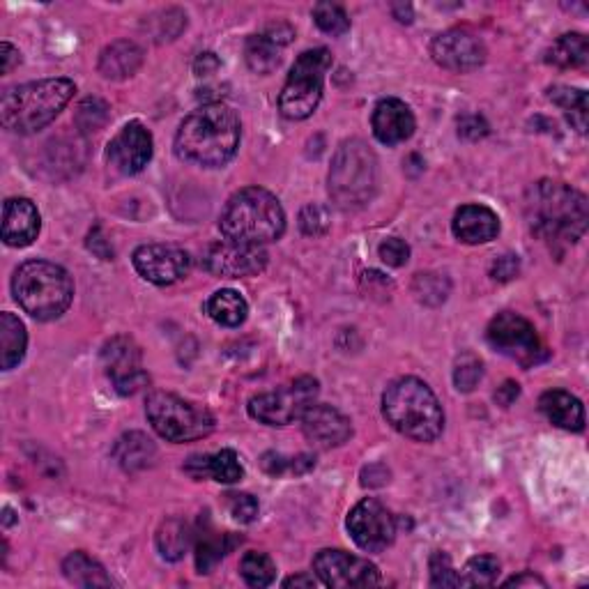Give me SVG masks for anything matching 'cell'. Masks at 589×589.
Listing matches in <instances>:
<instances>
[{
	"label": "cell",
	"instance_id": "cell-1",
	"mask_svg": "<svg viewBox=\"0 0 589 589\" xmlns=\"http://www.w3.org/2000/svg\"><path fill=\"white\" fill-rule=\"evenodd\" d=\"M525 214L532 233L553 249L576 244L589 224L585 194L557 180H541L530 189Z\"/></svg>",
	"mask_w": 589,
	"mask_h": 589
},
{
	"label": "cell",
	"instance_id": "cell-2",
	"mask_svg": "<svg viewBox=\"0 0 589 589\" xmlns=\"http://www.w3.org/2000/svg\"><path fill=\"white\" fill-rule=\"evenodd\" d=\"M242 139V122L231 106L214 102L196 109L182 120L175 134L180 159L203 168L226 166L235 157Z\"/></svg>",
	"mask_w": 589,
	"mask_h": 589
},
{
	"label": "cell",
	"instance_id": "cell-3",
	"mask_svg": "<svg viewBox=\"0 0 589 589\" xmlns=\"http://www.w3.org/2000/svg\"><path fill=\"white\" fill-rule=\"evenodd\" d=\"M76 93L70 79H42L5 90L0 99V122L12 134H37L60 116Z\"/></svg>",
	"mask_w": 589,
	"mask_h": 589
},
{
	"label": "cell",
	"instance_id": "cell-4",
	"mask_svg": "<svg viewBox=\"0 0 589 589\" xmlns=\"http://www.w3.org/2000/svg\"><path fill=\"white\" fill-rule=\"evenodd\" d=\"M219 231L226 240L263 247L277 242L286 231V212L267 189L244 187L226 201L219 214Z\"/></svg>",
	"mask_w": 589,
	"mask_h": 589
},
{
	"label": "cell",
	"instance_id": "cell-5",
	"mask_svg": "<svg viewBox=\"0 0 589 589\" xmlns=\"http://www.w3.org/2000/svg\"><path fill=\"white\" fill-rule=\"evenodd\" d=\"M382 415L401 435L417 442H433L445 428V412L433 389L419 378H399L382 396Z\"/></svg>",
	"mask_w": 589,
	"mask_h": 589
},
{
	"label": "cell",
	"instance_id": "cell-6",
	"mask_svg": "<svg viewBox=\"0 0 589 589\" xmlns=\"http://www.w3.org/2000/svg\"><path fill=\"white\" fill-rule=\"evenodd\" d=\"M12 295L30 318L56 320L70 309L74 281L67 270L49 260H28L14 272Z\"/></svg>",
	"mask_w": 589,
	"mask_h": 589
},
{
	"label": "cell",
	"instance_id": "cell-7",
	"mask_svg": "<svg viewBox=\"0 0 589 589\" xmlns=\"http://www.w3.org/2000/svg\"><path fill=\"white\" fill-rule=\"evenodd\" d=\"M378 189V159L362 139L343 141L330 168V196L336 208L359 210Z\"/></svg>",
	"mask_w": 589,
	"mask_h": 589
},
{
	"label": "cell",
	"instance_id": "cell-8",
	"mask_svg": "<svg viewBox=\"0 0 589 589\" xmlns=\"http://www.w3.org/2000/svg\"><path fill=\"white\" fill-rule=\"evenodd\" d=\"M145 415L152 428L175 445L208 438L214 428V417L208 408L168 392L150 394L145 401Z\"/></svg>",
	"mask_w": 589,
	"mask_h": 589
},
{
	"label": "cell",
	"instance_id": "cell-9",
	"mask_svg": "<svg viewBox=\"0 0 589 589\" xmlns=\"http://www.w3.org/2000/svg\"><path fill=\"white\" fill-rule=\"evenodd\" d=\"M332 67V53L327 49L304 51L295 60L288 74L286 86L281 90L279 109L288 120H307L318 109L323 99L325 74Z\"/></svg>",
	"mask_w": 589,
	"mask_h": 589
},
{
	"label": "cell",
	"instance_id": "cell-10",
	"mask_svg": "<svg viewBox=\"0 0 589 589\" xmlns=\"http://www.w3.org/2000/svg\"><path fill=\"white\" fill-rule=\"evenodd\" d=\"M318 396V380L302 376L277 392L258 394L249 401V415L265 426H288L300 419Z\"/></svg>",
	"mask_w": 589,
	"mask_h": 589
},
{
	"label": "cell",
	"instance_id": "cell-11",
	"mask_svg": "<svg viewBox=\"0 0 589 589\" xmlns=\"http://www.w3.org/2000/svg\"><path fill=\"white\" fill-rule=\"evenodd\" d=\"M486 339L497 353L523 366H534L546 357L534 325L518 313H497L488 325Z\"/></svg>",
	"mask_w": 589,
	"mask_h": 589
},
{
	"label": "cell",
	"instance_id": "cell-12",
	"mask_svg": "<svg viewBox=\"0 0 589 589\" xmlns=\"http://www.w3.org/2000/svg\"><path fill=\"white\" fill-rule=\"evenodd\" d=\"M313 571H316L320 583L327 587H376L382 583L376 564L364 560V557L350 555L346 550H320L313 557Z\"/></svg>",
	"mask_w": 589,
	"mask_h": 589
},
{
	"label": "cell",
	"instance_id": "cell-13",
	"mask_svg": "<svg viewBox=\"0 0 589 589\" xmlns=\"http://www.w3.org/2000/svg\"><path fill=\"white\" fill-rule=\"evenodd\" d=\"M203 267L221 279L258 277L267 267V251L258 244L219 240L205 249Z\"/></svg>",
	"mask_w": 589,
	"mask_h": 589
},
{
	"label": "cell",
	"instance_id": "cell-14",
	"mask_svg": "<svg viewBox=\"0 0 589 589\" xmlns=\"http://www.w3.org/2000/svg\"><path fill=\"white\" fill-rule=\"evenodd\" d=\"M348 532L359 548L366 553H382L394 543L396 518L385 504L366 497L357 502L348 514Z\"/></svg>",
	"mask_w": 589,
	"mask_h": 589
},
{
	"label": "cell",
	"instance_id": "cell-15",
	"mask_svg": "<svg viewBox=\"0 0 589 589\" xmlns=\"http://www.w3.org/2000/svg\"><path fill=\"white\" fill-rule=\"evenodd\" d=\"M102 366L122 396L136 394L148 385V373L143 371V355L129 336H113L102 348Z\"/></svg>",
	"mask_w": 589,
	"mask_h": 589
},
{
	"label": "cell",
	"instance_id": "cell-16",
	"mask_svg": "<svg viewBox=\"0 0 589 589\" xmlns=\"http://www.w3.org/2000/svg\"><path fill=\"white\" fill-rule=\"evenodd\" d=\"M132 263L136 272L155 286L178 283L191 270V256L175 244H143L134 251Z\"/></svg>",
	"mask_w": 589,
	"mask_h": 589
},
{
	"label": "cell",
	"instance_id": "cell-17",
	"mask_svg": "<svg viewBox=\"0 0 589 589\" xmlns=\"http://www.w3.org/2000/svg\"><path fill=\"white\" fill-rule=\"evenodd\" d=\"M431 58L451 72H472L486 63V44L468 28H451L431 42Z\"/></svg>",
	"mask_w": 589,
	"mask_h": 589
},
{
	"label": "cell",
	"instance_id": "cell-18",
	"mask_svg": "<svg viewBox=\"0 0 589 589\" xmlns=\"http://www.w3.org/2000/svg\"><path fill=\"white\" fill-rule=\"evenodd\" d=\"M152 134L143 122L134 120L120 129L109 143L106 159L122 175H136L141 173L152 159Z\"/></svg>",
	"mask_w": 589,
	"mask_h": 589
},
{
	"label": "cell",
	"instance_id": "cell-19",
	"mask_svg": "<svg viewBox=\"0 0 589 589\" xmlns=\"http://www.w3.org/2000/svg\"><path fill=\"white\" fill-rule=\"evenodd\" d=\"M302 431L311 445L318 449H332L346 445L353 435V424L332 405L313 403L302 415Z\"/></svg>",
	"mask_w": 589,
	"mask_h": 589
},
{
	"label": "cell",
	"instance_id": "cell-20",
	"mask_svg": "<svg viewBox=\"0 0 589 589\" xmlns=\"http://www.w3.org/2000/svg\"><path fill=\"white\" fill-rule=\"evenodd\" d=\"M40 212L30 198H7L3 203V242L7 247H30L40 235Z\"/></svg>",
	"mask_w": 589,
	"mask_h": 589
},
{
	"label": "cell",
	"instance_id": "cell-21",
	"mask_svg": "<svg viewBox=\"0 0 589 589\" xmlns=\"http://www.w3.org/2000/svg\"><path fill=\"white\" fill-rule=\"evenodd\" d=\"M376 139L385 145H399L415 134V116L410 106L396 97H387L376 104L371 118Z\"/></svg>",
	"mask_w": 589,
	"mask_h": 589
},
{
	"label": "cell",
	"instance_id": "cell-22",
	"mask_svg": "<svg viewBox=\"0 0 589 589\" xmlns=\"http://www.w3.org/2000/svg\"><path fill=\"white\" fill-rule=\"evenodd\" d=\"M451 231L465 244H486L500 233V217L486 205H463L454 214Z\"/></svg>",
	"mask_w": 589,
	"mask_h": 589
},
{
	"label": "cell",
	"instance_id": "cell-23",
	"mask_svg": "<svg viewBox=\"0 0 589 589\" xmlns=\"http://www.w3.org/2000/svg\"><path fill=\"white\" fill-rule=\"evenodd\" d=\"M539 410L548 417L550 424L564 428V431L580 433L585 428L583 403L573 394L564 392V389H548V392H543L539 399Z\"/></svg>",
	"mask_w": 589,
	"mask_h": 589
},
{
	"label": "cell",
	"instance_id": "cell-24",
	"mask_svg": "<svg viewBox=\"0 0 589 589\" xmlns=\"http://www.w3.org/2000/svg\"><path fill=\"white\" fill-rule=\"evenodd\" d=\"M141 65H143V49L139 47V44L129 40H118L109 44V47H104V51L99 53L97 70L104 79L122 81L139 72Z\"/></svg>",
	"mask_w": 589,
	"mask_h": 589
},
{
	"label": "cell",
	"instance_id": "cell-25",
	"mask_svg": "<svg viewBox=\"0 0 589 589\" xmlns=\"http://www.w3.org/2000/svg\"><path fill=\"white\" fill-rule=\"evenodd\" d=\"M157 456V447L148 435L141 431L125 433L113 447V458H116L118 465L127 472H139L152 465Z\"/></svg>",
	"mask_w": 589,
	"mask_h": 589
},
{
	"label": "cell",
	"instance_id": "cell-26",
	"mask_svg": "<svg viewBox=\"0 0 589 589\" xmlns=\"http://www.w3.org/2000/svg\"><path fill=\"white\" fill-rule=\"evenodd\" d=\"M28 334L21 320L14 313H0V366L12 371L26 355Z\"/></svg>",
	"mask_w": 589,
	"mask_h": 589
},
{
	"label": "cell",
	"instance_id": "cell-27",
	"mask_svg": "<svg viewBox=\"0 0 589 589\" xmlns=\"http://www.w3.org/2000/svg\"><path fill=\"white\" fill-rule=\"evenodd\" d=\"M589 60V42L583 33H566L550 44L546 51V63L560 70H578Z\"/></svg>",
	"mask_w": 589,
	"mask_h": 589
},
{
	"label": "cell",
	"instance_id": "cell-28",
	"mask_svg": "<svg viewBox=\"0 0 589 589\" xmlns=\"http://www.w3.org/2000/svg\"><path fill=\"white\" fill-rule=\"evenodd\" d=\"M205 311L208 316L214 320V323L224 325V327H240L244 320H247V300L237 293V290L224 288L214 293L208 304H205Z\"/></svg>",
	"mask_w": 589,
	"mask_h": 589
},
{
	"label": "cell",
	"instance_id": "cell-29",
	"mask_svg": "<svg viewBox=\"0 0 589 589\" xmlns=\"http://www.w3.org/2000/svg\"><path fill=\"white\" fill-rule=\"evenodd\" d=\"M63 573L70 583L79 587H111V578L106 576L104 566L95 562L93 557L86 553H72L65 557Z\"/></svg>",
	"mask_w": 589,
	"mask_h": 589
},
{
	"label": "cell",
	"instance_id": "cell-30",
	"mask_svg": "<svg viewBox=\"0 0 589 589\" xmlns=\"http://www.w3.org/2000/svg\"><path fill=\"white\" fill-rule=\"evenodd\" d=\"M191 543V532L185 520L168 518L157 530V550L168 562H178L185 557Z\"/></svg>",
	"mask_w": 589,
	"mask_h": 589
},
{
	"label": "cell",
	"instance_id": "cell-31",
	"mask_svg": "<svg viewBox=\"0 0 589 589\" xmlns=\"http://www.w3.org/2000/svg\"><path fill=\"white\" fill-rule=\"evenodd\" d=\"M279 51L281 47H277L270 37L251 35L247 40V47H244V58H247V65L251 72L272 74L281 63Z\"/></svg>",
	"mask_w": 589,
	"mask_h": 589
},
{
	"label": "cell",
	"instance_id": "cell-32",
	"mask_svg": "<svg viewBox=\"0 0 589 589\" xmlns=\"http://www.w3.org/2000/svg\"><path fill=\"white\" fill-rule=\"evenodd\" d=\"M550 102L560 106L569 116V122L578 129L580 134L587 132V93L569 86L550 88Z\"/></svg>",
	"mask_w": 589,
	"mask_h": 589
},
{
	"label": "cell",
	"instance_id": "cell-33",
	"mask_svg": "<svg viewBox=\"0 0 589 589\" xmlns=\"http://www.w3.org/2000/svg\"><path fill=\"white\" fill-rule=\"evenodd\" d=\"M240 573H242L244 583H247V585H251V587H267V585L274 583V578H277V566H274L270 555L256 553V550H251V553H247L242 557Z\"/></svg>",
	"mask_w": 589,
	"mask_h": 589
},
{
	"label": "cell",
	"instance_id": "cell-34",
	"mask_svg": "<svg viewBox=\"0 0 589 589\" xmlns=\"http://www.w3.org/2000/svg\"><path fill=\"white\" fill-rule=\"evenodd\" d=\"M242 474L244 468L240 456L233 449H221L217 454L208 456V479L219 481V484H237Z\"/></svg>",
	"mask_w": 589,
	"mask_h": 589
},
{
	"label": "cell",
	"instance_id": "cell-35",
	"mask_svg": "<svg viewBox=\"0 0 589 589\" xmlns=\"http://www.w3.org/2000/svg\"><path fill=\"white\" fill-rule=\"evenodd\" d=\"M412 293L422 304H428V307H438L447 300L449 295V281L442 274H433V272H424L417 274L415 281H412Z\"/></svg>",
	"mask_w": 589,
	"mask_h": 589
},
{
	"label": "cell",
	"instance_id": "cell-36",
	"mask_svg": "<svg viewBox=\"0 0 589 589\" xmlns=\"http://www.w3.org/2000/svg\"><path fill=\"white\" fill-rule=\"evenodd\" d=\"M497 576H500V562L491 555H477L465 564L461 585H474V587H491Z\"/></svg>",
	"mask_w": 589,
	"mask_h": 589
},
{
	"label": "cell",
	"instance_id": "cell-37",
	"mask_svg": "<svg viewBox=\"0 0 589 589\" xmlns=\"http://www.w3.org/2000/svg\"><path fill=\"white\" fill-rule=\"evenodd\" d=\"M313 21H316V26L323 30V33L334 35V37H339L350 30V19L346 10L336 3H318L316 7H313Z\"/></svg>",
	"mask_w": 589,
	"mask_h": 589
},
{
	"label": "cell",
	"instance_id": "cell-38",
	"mask_svg": "<svg viewBox=\"0 0 589 589\" xmlns=\"http://www.w3.org/2000/svg\"><path fill=\"white\" fill-rule=\"evenodd\" d=\"M481 378H484V364L481 359L472 353H463L456 359L454 366V387L458 392L470 394L474 392V387L479 385Z\"/></svg>",
	"mask_w": 589,
	"mask_h": 589
},
{
	"label": "cell",
	"instance_id": "cell-39",
	"mask_svg": "<svg viewBox=\"0 0 589 589\" xmlns=\"http://www.w3.org/2000/svg\"><path fill=\"white\" fill-rule=\"evenodd\" d=\"M233 543H226V537H205L196 546V566L198 573H212L224 555L231 550Z\"/></svg>",
	"mask_w": 589,
	"mask_h": 589
},
{
	"label": "cell",
	"instance_id": "cell-40",
	"mask_svg": "<svg viewBox=\"0 0 589 589\" xmlns=\"http://www.w3.org/2000/svg\"><path fill=\"white\" fill-rule=\"evenodd\" d=\"M150 33L155 37V42L175 40L182 33V28L187 26V17L180 10H164L157 17L148 19Z\"/></svg>",
	"mask_w": 589,
	"mask_h": 589
},
{
	"label": "cell",
	"instance_id": "cell-41",
	"mask_svg": "<svg viewBox=\"0 0 589 589\" xmlns=\"http://www.w3.org/2000/svg\"><path fill=\"white\" fill-rule=\"evenodd\" d=\"M330 226V210L323 208V205H307L300 214V228L304 235H323L330 231Z\"/></svg>",
	"mask_w": 589,
	"mask_h": 589
},
{
	"label": "cell",
	"instance_id": "cell-42",
	"mask_svg": "<svg viewBox=\"0 0 589 589\" xmlns=\"http://www.w3.org/2000/svg\"><path fill=\"white\" fill-rule=\"evenodd\" d=\"M431 585L433 587H461V573L454 571L449 555L435 553L431 557Z\"/></svg>",
	"mask_w": 589,
	"mask_h": 589
},
{
	"label": "cell",
	"instance_id": "cell-43",
	"mask_svg": "<svg viewBox=\"0 0 589 589\" xmlns=\"http://www.w3.org/2000/svg\"><path fill=\"white\" fill-rule=\"evenodd\" d=\"M106 104L99 102V99H86L79 106V113H76V125H79L83 132H97L99 127L106 122Z\"/></svg>",
	"mask_w": 589,
	"mask_h": 589
},
{
	"label": "cell",
	"instance_id": "cell-44",
	"mask_svg": "<svg viewBox=\"0 0 589 589\" xmlns=\"http://www.w3.org/2000/svg\"><path fill=\"white\" fill-rule=\"evenodd\" d=\"M228 497V511L240 523H254L258 516V500L249 493H231Z\"/></svg>",
	"mask_w": 589,
	"mask_h": 589
},
{
	"label": "cell",
	"instance_id": "cell-45",
	"mask_svg": "<svg viewBox=\"0 0 589 589\" xmlns=\"http://www.w3.org/2000/svg\"><path fill=\"white\" fill-rule=\"evenodd\" d=\"M378 256L389 267H403L410 260V247L401 237H389V240L380 244Z\"/></svg>",
	"mask_w": 589,
	"mask_h": 589
},
{
	"label": "cell",
	"instance_id": "cell-46",
	"mask_svg": "<svg viewBox=\"0 0 589 589\" xmlns=\"http://www.w3.org/2000/svg\"><path fill=\"white\" fill-rule=\"evenodd\" d=\"M488 132H491V127L477 113H468V116L458 120V136L465 141H481L484 136H488Z\"/></svg>",
	"mask_w": 589,
	"mask_h": 589
},
{
	"label": "cell",
	"instance_id": "cell-47",
	"mask_svg": "<svg viewBox=\"0 0 589 589\" xmlns=\"http://www.w3.org/2000/svg\"><path fill=\"white\" fill-rule=\"evenodd\" d=\"M518 272H520V260H518V256H511V254L500 256L491 267V277L500 283L516 279Z\"/></svg>",
	"mask_w": 589,
	"mask_h": 589
},
{
	"label": "cell",
	"instance_id": "cell-48",
	"mask_svg": "<svg viewBox=\"0 0 589 589\" xmlns=\"http://www.w3.org/2000/svg\"><path fill=\"white\" fill-rule=\"evenodd\" d=\"M263 470L272 477H279L286 470H290V458H283L281 454H274V451H267L263 456Z\"/></svg>",
	"mask_w": 589,
	"mask_h": 589
},
{
	"label": "cell",
	"instance_id": "cell-49",
	"mask_svg": "<svg viewBox=\"0 0 589 589\" xmlns=\"http://www.w3.org/2000/svg\"><path fill=\"white\" fill-rule=\"evenodd\" d=\"M219 67H221V60L214 56V53H201V56L196 58V63H194V72H196V76H212V74H217L219 72Z\"/></svg>",
	"mask_w": 589,
	"mask_h": 589
},
{
	"label": "cell",
	"instance_id": "cell-50",
	"mask_svg": "<svg viewBox=\"0 0 589 589\" xmlns=\"http://www.w3.org/2000/svg\"><path fill=\"white\" fill-rule=\"evenodd\" d=\"M263 35L270 37V40L274 44H277V47H286V44L290 40H293L295 33H293V28H290L288 24H281V21H279V24H270V26H267V30H265Z\"/></svg>",
	"mask_w": 589,
	"mask_h": 589
},
{
	"label": "cell",
	"instance_id": "cell-51",
	"mask_svg": "<svg viewBox=\"0 0 589 589\" xmlns=\"http://www.w3.org/2000/svg\"><path fill=\"white\" fill-rule=\"evenodd\" d=\"M0 60H3V67H0V72L10 74L14 67L21 63V53H19V49H14L12 44L3 42V47H0Z\"/></svg>",
	"mask_w": 589,
	"mask_h": 589
},
{
	"label": "cell",
	"instance_id": "cell-52",
	"mask_svg": "<svg viewBox=\"0 0 589 589\" xmlns=\"http://www.w3.org/2000/svg\"><path fill=\"white\" fill-rule=\"evenodd\" d=\"M518 396H520L518 382L507 380V382H504V385L495 392V401L500 403V405H504V408H509V405L518 399Z\"/></svg>",
	"mask_w": 589,
	"mask_h": 589
},
{
	"label": "cell",
	"instance_id": "cell-53",
	"mask_svg": "<svg viewBox=\"0 0 589 589\" xmlns=\"http://www.w3.org/2000/svg\"><path fill=\"white\" fill-rule=\"evenodd\" d=\"M525 585L527 587H548L546 580L534 576V573H520V576L509 578L507 583H504V587H525Z\"/></svg>",
	"mask_w": 589,
	"mask_h": 589
},
{
	"label": "cell",
	"instance_id": "cell-54",
	"mask_svg": "<svg viewBox=\"0 0 589 589\" xmlns=\"http://www.w3.org/2000/svg\"><path fill=\"white\" fill-rule=\"evenodd\" d=\"M320 578L313 576V573H300V576H293L283 580V587H318Z\"/></svg>",
	"mask_w": 589,
	"mask_h": 589
},
{
	"label": "cell",
	"instance_id": "cell-55",
	"mask_svg": "<svg viewBox=\"0 0 589 589\" xmlns=\"http://www.w3.org/2000/svg\"><path fill=\"white\" fill-rule=\"evenodd\" d=\"M392 12H394V17L401 21V24H412V5L399 3V5L392 7Z\"/></svg>",
	"mask_w": 589,
	"mask_h": 589
}]
</instances>
